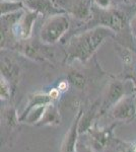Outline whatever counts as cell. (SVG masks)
I'll list each match as a JSON object with an SVG mask.
<instances>
[{
	"label": "cell",
	"instance_id": "6da1fadb",
	"mask_svg": "<svg viewBox=\"0 0 136 152\" xmlns=\"http://www.w3.org/2000/svg\"><path fill=\"white\" fill-rule=\"evenodd\" d=\"M107 35V31L103 28H96L93 33L80 36L74 39L70 46V56L74 58H79L85 60L93 54L96 48L102 43L104 37Z\"/></svg>",
	"mask_w": 136,
	"mask_h": 152
},
{
	"label": "cell",
	"instance_id": "7a4b0ae2",
	"mask_svg": "<svg viewBox=\"0 0 136 152\" xmlns=\"http://www.w3.org/2000/svg\"><path fill=\"white\" fill-rule=\"evenodd\" d=\"M68 19L64 16H55L50 18L42 28V40L46 43H55L68 28Z\"/></svg>",
	"mask_w": 136,
	"mask_h": 152
},
{
	"label": "cell",
	"instance_id": "3957f363",
	"mask_svg": "<svg viewBox=\"0 0 136 152\" xmlns=\"http://www.w3.org/2000/svg\"><path fill=\"white\" fill-rule=\"evenodd\" d=\"M37 18L36 12H32L24 15L23 19L19 23H17V33L16 35L19 36L21 39H26L31 35L32 26H33L34 20Z\"/></svg>",
	"mask_w": 136,
	"mask_h": 152
},
{
	"label": "cell",
	"instance_id": "277c9868",
	"mask_svg": "<svg viewBox=\"0 0 136 152\" xmlns=\"http://www.w3.org/2000/svg\"><path fill=\"white\" fill-rule=\"evenodd\" d=\"M9 94L8 86H7L6 82L4 79L1 78V99H6Z\"/></svg>",
	"mask_w": 136,
	"mask_h": 152
},
{
	"label": "cell",
	"instance_id": "5b68a950",
	"mask_svg": "<svg viewBox=\"0 0 136 152\" xmlns=\"http://www.w3.org/2000/svg\"><path fill=\"white\" fill-rule=\"evenodd\" d=\"M96 1L98 2L99 5H101L102 7H104V8H106L109 4V0H96Z\"/></svg>",
	"mask_w": 136,
	"mask_h": 152
},
{
	"label": "cell",
	"instance_id": "8992f818",
	"mask_svg": "<svg viewBox=\"0 0 136 152\" xmlns=\"http://www.w3.org/2000/svg\"><path fill=\"white\" fill-rule=\"evenodd\" d=\"M50 96L52 97V99H56V97H58V91H57L56 89H53L50 92Z\"/></svg>",
	"mask_w": 136,
	"mask_h": 152
},
{
	"label": "cell",
	"instance_id": "52a82bcc",
	"mask_svg": "<svg viewBox=\"0 0 136 152\" xmlns=\"http://www.w3.org/2000/svg\"><path fill=\"white\" fill-rule=\"evenodd\" d=\"M66 86H67V84H66V83H61V84L59 85V87H60L62 90H65L66 89Z\"/></svg>",
	"mask_w": 136,
	"mask_h": 152
},
{
	"label": "cell",
	"instance_id": "ba28073f",
	"mask_svg": "<svg viewBox=\"0 0 136 152\" xmlns=\"http://www.w3.org/2000/svg\"><path fill=\"white\" fill-rule=\"evenodd\" d=\"M132 28H133V31L136 33V18L134 19V21H133V23H132Z\"/></svg>",
	"mask_w": 136,
	"mask_h": 152
},
{
	"label": "cell",
	"instance_id": "9c48e42d",
	"mask_svg": "<svg viewBox=\"0 0 136 152\" xmlns=\"http://www.w3.org/2000/svg\"><path fill=\"white\" fill-rule=\"evenodd\" d=\"M134 152H136V148H135V149H134Z\"/></svg>",
	"mask_w": 136,
	"mask_h": 152
}]
</instances>
